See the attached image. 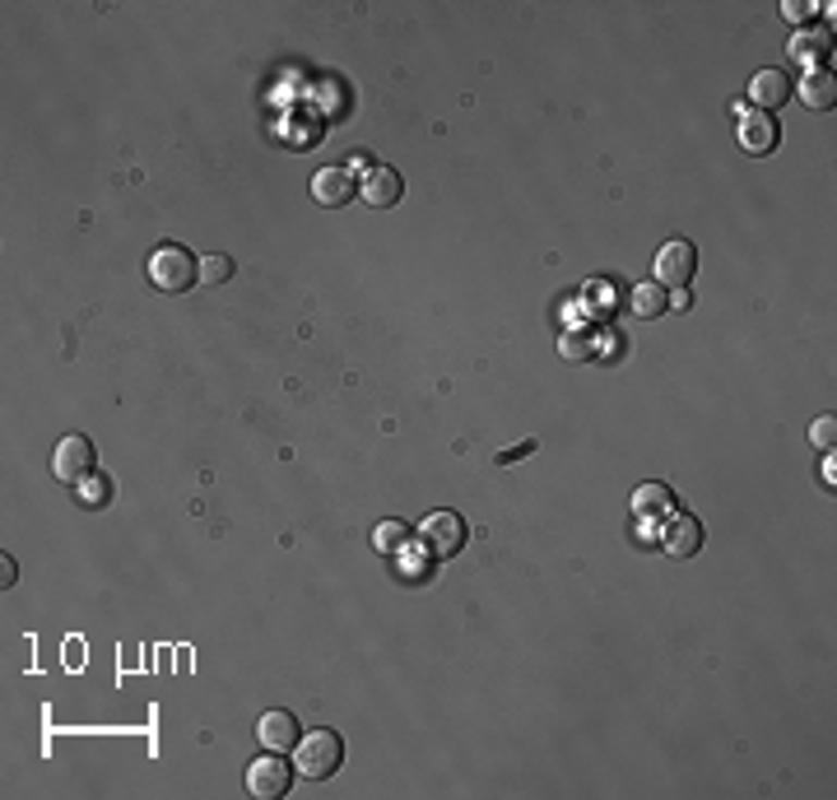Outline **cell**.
Segmentation results:
<instances>
[{"mask_svg":"<svg viewBox=\"0 0 837 800\" xmlns=\"http://www.w3.org/2000/svg\"><path fill=\"white\" fill-rule=\"evenodd\" d=\"M633 512H638V521H666L675 512L670 484H660V480L638 484V489H633Z\"/></svg>","mask_w":837,"mask_h":800,"instance_id":"obj_14","label":"cell"},{"mask_svg":"<svg viewBox=\"0 0 837 800\" xmlns=\"http://www.w3.org/2000/svg\"><path fill=\"white\" fill-rule=\"evenodd\" d=\"M75 494H80L84 502H94V508H102V502L112 498V480H108V475H89V480H84Z\"/></svg>","mask_w":837,"mask_h":800,"instance_id":"obj_19","label":"cell"},{"mask_svg":"<svg viewBox=\"0 0 837 800\" xmlns=\"http://www.w3.org/2000/svg\"><path fill=\"white\" fill-rule=\"evenodd\" d=\"M256 740L266 744V750H275V754H289V750H299L303 726H299V717H293V712L275 707V712H266V717L256 722Z\"/></svg>","mask_w":837,"mask_h":800,"instance_id":"obj_8","label":"cell"},{"mask_svg":"<svg viewBox=\"0 0 837 800\" xmlns=\"http://www.w3.org/2000/svg\"><path fill=\"white\" fill-rule=\"evenodd\" d=\"M749 98H754V112L773 117L777 108H787L791 102V75L777 71V65H767V71H759L754 84H749Z\"/></svg>","mask_w":837,"mask_h":800,"instance_id":"obj_11","label":"cell"},{"mask_svg":"<svg viewBox=\"0 0 837 800\" xmlns=\"http://www.w3.org/2000/svg\"><path fill=\"white\" fill-rule=\"evenodd\" d=\"M0 578H5V586H14V578H20V568H14V559L0 563Z\"/></svg>","mask_w":837,"mask_h":800,"instance_id":"obj_24","label":"cell"},{"mask_svg":"<svg viewBox=\"0 0 837 800\" xmlns=\"http://www.w3.org/2000/svg\"><path fill=\"white\" fill-rule=\"evenodd\" d=\"M800 102H805L810 112H828L833 108V98H837V80L833 71H810L805 80H800Z\"/></svg>","mask_w":837,"mask_h":800,"instance_id":"obj_15","label":"cell"},{"mask_svg":"<svg viewBox=\"0 0 837 800\" xmlns=\"http://www.w3.org/2000/svg\"><path fill=\"white\" fill-rule=\"evenodd\" d=\"M359 196L368 201L373 210H391V205H400V196H405V178H400L391 163H377L359 178Z\"/></svg>","mask_w":837,"mask_h":800,"instance_id":"obj_7","label":"cell"},{"mask_svg":"<svg viewBox=\"0 0 837 800\" xmlns=\"http://www.w3.org/2000/svg\"><path fill=\"white\" fill-rule=\"evenodd\" d=\"M810 443H814V447H824V451H833V443H837V420H833V414H824V420H814Z\"/></svg>","mask_w":837,"mask_h":800,"instance_id":"obj_20","label":"cell"},{"mask_svg":"<svg viewBox=\"0 0 837 800\" xmlns=\"http://www.w3.org/2000/svg\"><path fill=\"white\" fill-rule=\"evenodd\" d=\"M693 275H698V247L689 238H675L656 252V284L660 289H689Z\"/></svg>","mask_w":837,"mask_h":800,"instance_id":"obj_4","label":"cell"},{"mask_svg":"<svg viewBox=\"0 0 837 800\" xmlns=\"http://www.w3.org/2000/svg\"><path fill=\"white\" fill-rule=\"evenodd\" d=\"M94 461H98L94 443L84 438V433H65L57 443V451H51V475L61 484H70V489H80V484L94 475Z\"/></svg>","mask_w":837,"mask_h":800,"instance_id":"obj_3","label":"cell"},{"mask_svg":"<svg viewBox=\"0 0 837 800\" xmlns=\"http://www.w3.org/2000/svg\"><path fill=\"white\" fill-rule=\"evenodd\" d=\"M410 545V526L405 521H381V526L373 531V549L377 554H400Z\"/></svg>","mask_w":837,"mask_h":800,"instance_id":"obj_17","label":"cell"},{"mask_svg":"<svg viewBox=\"0 0 837 800\" xmlns=\"http://www.w3.org/2000/svg\"><path fill=\"white\" fill-rule=\"evenodd\" d=\"M354 191H359V178L349 168L340 163H330L322 168L317 178H312V196H317V205H326V210H340V205L354 201Z\"/></svg>","mask_w":837,"mask_h":800,"instance_id":"obj_9","label":"cell"},{"mask_svg":"<svg viewBox=\"0 0 837 800\" xmlns=\"http://www.w3.org/2000/svg\"><path fill=\"white\" fill-rule=\"evenodd\" d=\"M777 121L767 112H744L740 117V149L744 154H773L777 149Z\"/></svg>","mask_w":837,"mask_h":800,"instance_id":"obj_13","label":"cell"},{"mask_svg":"<svg viewBox=\"0 0 837 800\" xmlns=\"http://www.w3.org/2000/svg\"><path fill=\"white\" fill-rule=\"evenodd\" d=\"M586 350H591V344H586V340H568V336H563V354H572V359H582Z\"/></svg>","mask_w":837,"mask_h":800,"instance_id":"obj_23","label":"cell"},{"mask_svg":"<svg viewBox=\"0 0 837 800\" xmlns=\"http://www.w3.org/2000/svg\"><path fill=\"white\" fill-rule=\"evenodd\" d=\"M418 541H424L428 554L451 559V554L465 545V521L457 512H428L424 521H418Z\"/></svg>","mask_w":837,"mask_h":800,"instance_id":"obj_5","label":"cell"},{"mask_svg":"<svg viewBox=\"0 0 837 800\" xmlns=\"http://www.w3.org/2000/svg\"><path fill=\"white\" fill-rule=\"evenodd\" d=\"M229 280H233V260H229V256H219V252L201 256V284H205V289H219V284H229Z\"/></svg>","mask_w":837,"mask_h":800,"instance_id":"obj_18","label":"cell"},{"mask_svg":"<svg viewBox=\"0 0 837 800\" xmlns=\"http://www.w3.org/2000/svg\"><path fill=\"white\" fill-rule=\"evenodd\" d=\"M781 14H787V24H810V20H814V5H810V0H796V5L787 0V5H781Z\"/></svg>","mask_w":837,"mask_h":800,"instance_id":"obj_21","label":"cell"},{"mask_svg":"<svg viewBox=\"0 0 837 800\" xmlns=\"http://www.w3.org/2000/svg\"><path fill=\"white\" fill-rule=\"evenodd\" d=\"M666 554L670 559H693L698 549H703V521H698L693 512H670L666 517Z\"/></svg>","mask_w":837,"mask_h":800,"instance_id":"obj_10","label":"cell"},{"mask_svg":"<svg viewBox=\"0 0 837 800\" xmlns=\"http://www.w3.org/2000/svg\"><path fill=\"white\" fill-rule=\"evenodd\" d=\"M340 763H344V740L336 736V730H307V736L299 740V750H293V768H299L303 777H312V781L340 773Z\"/></svg>","mask_w":837,"mask_h":800,"instance_id":"obj_2","label":"cell"},{"mask_svg":"<svg viewBox=\"0 0 837 800\" xmlns=\"http://www.w3.org/2000/svg\"><path fill=\"white\" fill-rule=\"evenodd\" d=\"M526 451H535V438H526L521 447H508V451H498V465H512L517 457H526Z\"/></svg>","mask_w":837,"mask_h":800,"instance_id":"obj_22","label":"cell"},{"mask_svg":"<svg viewBox=\"0 0 837 800\" xmlns=\"http://www.w3.org/2000/svg\"><path fill=\"white\" fill-rule=\"evenodd\" d=\"M787 51H791L796 65H810V71H818V65H828V57H833V33L828 28H796Z\"/></svg>","mask_w":837,"mask_h":800,"instance_id":"obj_12","label":"cell"},{"mask_svg":"<svg viewBox=\"0 0 837 800\" xmlns=\"http://www.w3.org/2000/svg\"><path fill=\"white\" fill-rule=\"evenodd\" d=\"M289 787H293V768L284 763V754L266 750V759H256L252 768H247V791H252L256 800H279Z\"/></svg>","mask_w":837,"mask_h":800,"instance_id":"obj_6","label":"cell"},{"mask_svg":"<svg viewBox=\"0 0 837 800\" xmlns=\"http://www.w3.org/2000/svg\"><path fill=\"white\" fill-rule=\"evenodd\" d=\"M628 307H633L638 312V317H660V312H666L670 307V293L666 289H660V284H638L633 293H628Z\"/></svg>","mask_w":837,"mask_h":800,"instance_id":"obj_16","label":"cell"},{"mask_svg":"<svg viewBox=\"0 0 837 800\" xmlns=\"http://www.w3.org/2000/svg\"><path fill=\"white\" fill-rule=\"evenodd\" d=\"M149 284L159 293H186L191 284L201 280V260L191 256L182 242H159V247L149 252Z\"/></svg>","mask_w":837,"mask_h":800,"instance_id":"obj_1","label":"cell"}]
</instances>
